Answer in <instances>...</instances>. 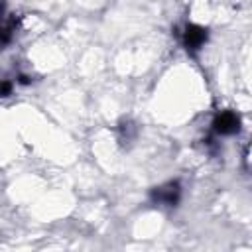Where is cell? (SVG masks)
<instances>
[{"mask_svg":"<svg viewBox=\"0 0 252 252\" xmlns=\"http://www.w3.org/2000/svg\"><path fill=\"white\" fill-rule=\"evenodd\" d=\"M215 128L220 134H228V132H234L238 128V120H236V116L232 112H222L219 116V120L215 122Z\"/></svg>","mask_w":252,"mask_h":252,"instance_id":"6da1fadb","label":"cell"}]
</instances>
